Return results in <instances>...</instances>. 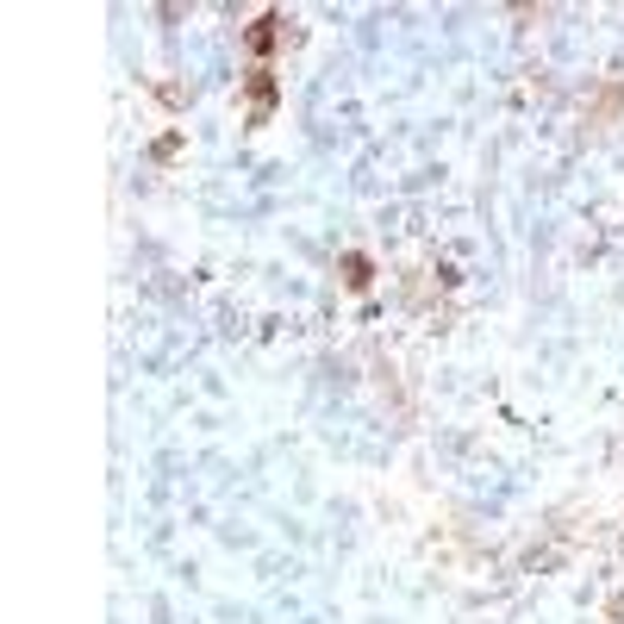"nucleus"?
<instances>
[{
	"label": "nucleus",
	"instance_id": "obj_1",
	"mask_svg": "<svg viewBox=\"0 0 624 624\" xmlns=\"http://www.w3.org/2000/svg\"><path fill=\"white\" fill-rule=\"evenodd\" d=\"M244 94H250V126H269V119H275V101H281L275 69H269V63H257L250 75H244Z\"/></svg>",
	"mask_w": 624,
	"mask_h": 624
},
{
	"label": "nucleus",
	"instance_id": "obj_2",
	"mask_svg": "<svg viewBox=\"0 0 624 624\" xmlns=\"http://www.w3.org/2000/svg\"><path fill=\"white\" fill-rule=\"evenodd\" d=\"M281 13H257V20L244 25V50H250V57H257V63H269V57H275V44H281Z\"/></svg>",
	"mask_w": 624,
	"mask_h": 624
},
{
	"label": "nucleus",
	"instance_id": "obj_3",
	"mask_svg": "<svg viewBox=\"0 0 624 624\" xmlns=\"http://www.w3.org/2000/svg\"><path fill=\"white\" fill-rule=\"evenodd\" d=\"M338 275H344V287H350V294H368V281H375V262H368V250H344Z\"/></svg>",
	"mask_w": 624,
	"mask_h": 624
},
{
	"label": "nucleus",
	"instance_id": "obj_4",
	"mask_svg": "<svg viewBox=\"0 0 624 624\" xmlns=\"http://www.w3.org/2000/svg\"><path fill=\"white\" fill-rule=\"evenodd\" d=\"M175 151H181V131H169V138H156V163H169Z\"/></svg>",
	"mask_w": 624,
	"mask_h": 624
}]
</instances>
